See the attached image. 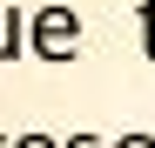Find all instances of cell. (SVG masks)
Segmentation results:
<instances>
[{"label": "cell", "instance_id": "cell-6", "mask_svg": "<svg viewBox=\"0 0 155 148\" xmlns=\"http://www.w3.org/2000/svg\"><path fill=\"white\" fill-rule=\"evenodd\" d=\"M68 148H94V141H88V135H74V141H68Z\"/></svg>", "mask_w": 155, "mask_h": 148}, {"label": "cell", "instance_id": "cell-3", "mask_svg": "<svg viewBox=\"0 0 155 148\" xmlns=\"http://www.w3.org/2000/svg\"><path fill=\"white\" fill-rule=\"evenodd\" d=\"M142 47H148V61H155V0H142Z\"/></svg>", "mask_w": 155, "mask_h": 148}, {"label": "cell", "instance_id": "cell-1", "mask_svg": "<svg viewBox=\"0 0 155 148\" xmlns=\"http://www.w3.org/2000/svg\"><path fill=\"white\" fill-rule=\"evenodd\" d=\"M27 34H34V54H41V61H74V47H81V20H74L68 7H41Z\"/></svg>", "mask_w": 155, "mask_h": 148}, {"label": "cell", "instance_id": "cell-5", "mask_svg": "<svg viewBox=\"0 0 155 148\" xmlns=\"http://www.w3.org/2000/svg\"><path fill=\"white\" fill-rule=\"evenodd\" d=\"M20 148H54V141H47V135H27V141H20Z\"/></svg>", "mask_w": 155, "mask_h": 148}, {"label": "cell", "instance_id": "cell-2", "mask_svg": "<svg viewBox=\"0 0 155 148\" xmlns=\"http://www.w3.org/2000/svg\"><path fill=\"white\" fill-rule=\"evenodd\" d=\"M20 54V14H0V61Z\"/></svg>", "mask_w": 155, "mask_h": 148}, {"label": "cell", "instance_id": "cell-4", "mask_svg": "<svg viewBox=\"0 0 155 148\" xmlns=\"http://www.w3.org/2000/svg\"><path fill=\"white\" fill-rule=\"evenodd\" d=\"M115 148H155V141H148V135H128V141H115Z\"/></svg>", "mask_w": 155, "mask_h": 148}]
</instances>
